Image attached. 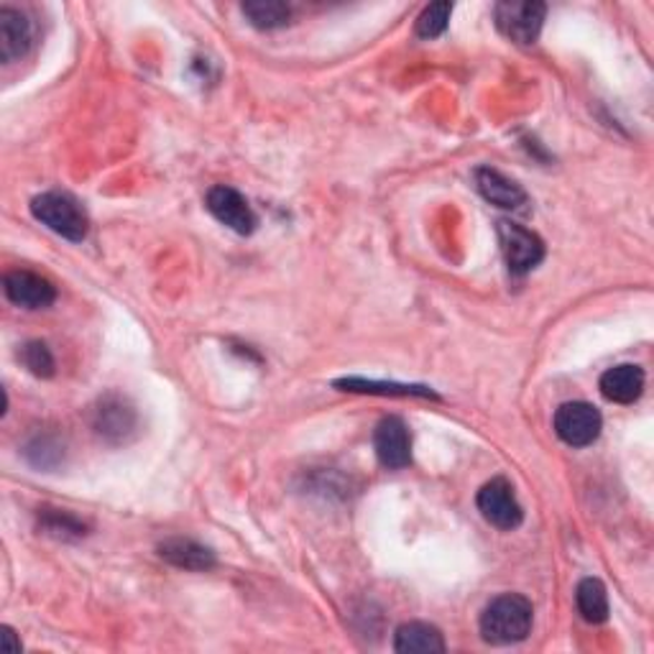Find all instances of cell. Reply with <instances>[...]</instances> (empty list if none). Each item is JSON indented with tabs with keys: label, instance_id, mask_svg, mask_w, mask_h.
I'll return each instance as SVG.
<instances>
[{
	"label": "cell",
	"instance_id": "obj_1",
	"mask_svg": "<svg viewBox=\"0 0 654 654\" xmlns=\"http://www.w3.org/2000/svg\"><path fill=\"white\" fill-rule=\"evenodd\" d=\"M534 609L525 595L504 593L488 603L481 614V636L488 644H517L532 632Z\"/></svg>",
	"mask_w": 654,
	"mask_h": 654
},
{
	"label": "cell",
	"instance_id": "obj_2",
	"mask_svg": "<svg viewBox=\"0 0 654 654\" xmlns=\"http://www.w3.org/2000/svg\"><path fill=\"white\" fill-rule=\"evenodd\" d=\"M31 215H34L41 226L54 230L56 236L68 238V241L80 243L87 238L90 220L85 207L68 193L37 195L31 200Z\"/></svg>",
	"mask_w": 654,
	"mask_h": 654
},
{
	"label": "cell",
	"instance_id": "obj_3",
	"mask_svg": "<svg viewBox=\"0 0 654 654\" xmlns=\"http://www.w3.org/2000/svg\"><path fill=\"white\" fill-rule=\"evenodd\" d=\"M548 6L540 0H501L494 8L496 27L515 44H534L542 34Z\"/></svg>",
	"mask_w": 654,
	"mask_h": 654
},
{
	"label": "cell",
	"instance_id": "obj_4",
	"mask_svg": "<svg viewBox=\"0 0 654 654\" xmlns=\"http://www.w3.org/2000/svg\"><path fill=\"white\" fill-rule=\"evenodd\" d=\"M496 233H499L504 261H507L511 274L525 277L540 267L544 259V243L540 236L511 220L496 222Z\"/></svg>",
	"mask_w": 654,
	"mask_h": 654
},
{
	"label": "cell",
	"instance_id": "obj_5",
	"mask_svg": "<svg viewBox=\"0 0 654 654\" xmlns=\"http://www.w3.org/2000/svg\"><path fill=\"white\" fill-rule=\"evenodd\" d=\"M603 429L601 412L588 402H568L554 412V433L570 448H588Z\"/></svg>",
	"mask_w": 654,
	"mask_h": 654
},
{
	"label": "cell",
	"instance_id": "obj_6",
	"mask_svg": "<svg viewBox=\"0 0 654 654\" xmlns=\"http://www.w3.org/2000/svg\"><path fill=\"white\" fill-rule=\"evenodd\" d=\"M478 511H481L488 525L496 529H504V532H511L521 525L525 519V511H521L515 486H511L507 478H491L481 491H478Z\"/></svg>",
	"mask_w": 654,
	"mask_h": 654
},
{
	"label": "cell",
	"instance_id": "obj_7",
	"mask_svg": "<svg viewBox=\"0 0 654 654\" xmlns=\"http://www.w3.org/2000/svg\"><path fill=\"white\" fill-rule=\"evenodd\" d=\"M138 414L121 394H107L93 409V429L105 443L121 445L136 435Z\"/></svg>",
	"mask_w": 654,
	"mask_h": 654
},
{
	"label": "cell",
	"instance_id": "obj_8",
	"mask_svg": "<svg viewBox=\"0 0 654 654\" xmlns=\"http://www.w3.org/2000/svg\"><path fill=\"white\" fill-rule=\"evenodd\" d=\"M205 207L210 210L215 220L222 222V226L230 230H236L238 236H251L256 226H259L253 207L248 205V200L238 189L228 185L212 187L205 197Z\"/></svg>",
	"mask_w": 654,
	"mask_h": 654
},
{
	"label": "cell",
	"instance_id": "obj_9",
	"mask_svg": "<svg viewBox=\"0 0 654 654\" xmlns=\"http://www.w3.org/2000/svg\"><path fill=\"white\" fill-rule=\"evenodd\" d=\"M378 463L388 470L407 468L412 463V435L399 417H384L374 433Z\"/></svg>",
	"mask_w": 654,
	"mask_h": 654
},
{
	"label": "cell",
	"instance_id": "obj_10",
	"mask_svg": "<svg viewBox=\"0 0 654 654\" xmlns=\"http://www.w3.org/2000/svg\"><path fill=\"white\" fill-rule=\"evenodd\" d=\"M3 292L15 308L23 310H44L56 300V289L52 281L27 269L6 274Z\"/></svg>",
	"mask_w": 654,
	"mask_h": 654
},
{
	"label": "cell",
	"instance_id": "obj_11",
	"mask_svg": "<svg viewBox=\"0 0 654 654\" xmlns=\"http://www.w3.org/2000/svg\"><path fill=\"white\" fill-rule=\"evenodd\" d=\"M34 46V23L27 13L11 6L0 8V60L6 64L19 62Z\"/></svg>",
	"mask_w": 654,
	"mask_h": 654
},
{
	"label": "cell",
	"instance_id": "obj_12",
	"mask_svg": "<svg viewBox=\"0 0 654 654\" xmlns=\"http://www.w3.org/2000/svg\"><path fill=\"white\" fill-rule=\"evenodd\" d=\"M476 187L484 195V200L501 207V210H519V207L527 205V193L521 189V185H517L515 179H509L499 169H476Z\"/></svg>",
	"mask_w": 654,
	"mask_h": 654
},
{
	"label": "cell",
	"instance_id": "obj_13",
	"mask_svg": "<svg viewBox=\"0 0 654 654\" xmlns=\"http://www.w3.org/2000/svg\"><path fill=\"white\" fill-rule=\"evenodd\" d=\"M159 558L167 560L169 565L193 570V573H205L215 568V552L205 544L187 540V537H169L159 544Z\"/></svg>",
	"mask_w": 654,
	"mask_h": 654
},
{
	"label": "cell",
	"instance_id": "obj_14",
	"mask_svg": "<svg viewBox=\"0 0 654 654\" xmlns=\"http://www.w3.org/2000/svg\"><path fill=\"white\" fill-rule=\"evenodd\" d=\"M394 650L402 654H443L448 644L437 626L425 624V621H407L396 629Z\"/></svg>",
	"mask_w": 654,
	"mask_h": 654
},
{
	"label": "cell",
	"instance_id": "obj_15",
	"mask_svg": "<svg viewBox=\"0 0 654 654\" xmlns=\"http://www.w3.org/2000/svg\"><path fill=\"white\" fill-rule=\"evenodd\" d=\"M601 394L614 404H634L644 392V371L632 363H621V366L609 368L601 376Z\"/></svg>",
	"mask_w": 654,
	"mask_h": 654
},
{
	"label": "cell",
	"instance_id": "obj_16",
	"mask_svg": "<svg viewBox=\"0 0 654 654\" xmlns=\"http://www.w3.org/2000/svg\"><path fill=\"white\" fill-rule=\"evenodd\" d=\"M575 603L588 624H603L609 619V593L599 578H585L578 583Z\"/></svg>",
	"mask_w": 654,
	"mask_h": 654
},
{
	"label": "cell",
	"instance_id": "obj_17",
	"mask_svg": "<svg viewBox=\"0 0 654 654\" xmlns=\"http://www.w3.org/2000/svg\"><path fill=\"white\" fill-rule=\"evenodd\" d=\"M241 11L248 23L261 31L281 29L292 19V8L281 3V0H248V3L241 6Z\"/></svg>",
	"mask_w": 654,
	"mask_h": 654
},
{
	"label": "cell",
	"instance_id": "obj_18",
	"mask_svg": "<svg viewBox=\"0 0 654 654\" xmlns=\"http://www.w3.org/2000/svg\"><path fill=\"white\" fill-rule=\"evenodd\" d=\"M335 386H341L343 392H361V394H392V396H435L425 386H407V384H384V381H366V378H343L335 381Z\"/></svg>",
	"mask_w": 654,
	"mask_h": 654
},
{
	"label": "cell",
	"instance_id": "obj_19",
	"mask_svg": "<svg viewBox=\"0 0 654 654\" xmlns=\"http://www.w3.org/2000/svg\"><path fill=\"white\" fill-rule=\"evenodd\" d=\"M39 521H41V529H44L46 534L56 537V540H70V537H74V540H77V537H85L87 534L85 532V525H82V521L77 517L68 515V511H52V509H46L44 515L39 517Z\"/></svg>",
	"mask_w": 654,
	"mask_h": 654
},
{
	"label": "cell",
	"instance_id": "obj_20",
	"mask_svg": "<svg viewBox=\"0 0 654 654\" xmlns=\"http://www.w3.org/2000/svg\"><path fill=\"white\" fill-rule=\"evenodd\" d=\"M450 13H453V3H445V0H440V3L427 6L425 11L419 13V19H417V37L419 39L443 37L445 31H448Z\"/></svg>",
	"mask_w": 654,
	"mask_h": 654
},
{
	"label": "cell",
	"instance_id": "obj_21",
	"mask_svg": "<svg viewBox=\"0 0 654 654\" xmlns=\"http://www.w3.org/2000/svg\"><path fill=\"white\" fill-rule=\"evenodd\" d=\"M19 359L23 366L29 368V374L37 378H52L54 376V355L49 351L46 343L31 341L19 351Z\"/></svg>",
	"mask_w": 654,
	"mask_h": 654
},
{
	"label": "cell",
	"instance_id": "obj_22",
	"mask_svg": "<svg viewBox=\"0 0 654 654\" xmlns=\"http://www.w3.org/2000/svg\"><path fill=\"white\" fill-rule=\"evenodd\" d=\"M0 632H3V634H0V640H3V650L6 652H11V654L21 652V642L15 640V632H13L11 626H3V629H0Z\"/></svg>",
	"mask_w": 654,
	"mask_h": 654
}]
</instances>
